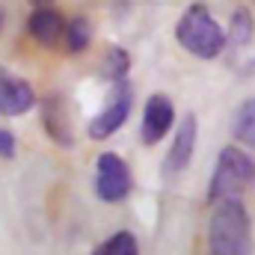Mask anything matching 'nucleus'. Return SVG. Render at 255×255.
Masks as SVG:
<instances>
[{
	"mask_svg": "<svg viewBox=\"0 0 255 255\" xmlns=\"http://www.w3.org/2000/svg\"><path fill=\"white\" fill-rule=\"evenodd\" d=\"M30 3H33V6H48L51 0H30Z\"/></svg>",
	"mask_w": 255,
	"mask_h": 255,
	"instance_id": "obj_17",
	"label": "nucleus"
},
{
	"mask_svg": "<svg viewBox=\"0 0 255 255\" xmlns=\"http://www.w3.org/2000/svg\"><path fill=\"white\" fill-rule=\"evenodd\" d=\"M92 33H95V27H92L89 15H74L63 30V39H65L68 54H83V51L92 45Z\"/></svg>",
	"mask_w": 255,
	"mask_h": 255,
	"instance_id": "obj_11",
	"label": "nucleus"
},
{
	"mask_svg": "<svg viewBox=\"0 0 255 255\" xmlns=\"http://www.w3.org/2000/svg\"><path fill=\"white\" fill-rule=\"evenodd\" d=\"M27 30H30V36H33L42 48L54 51V48L60 45V39H63L65 21L57 9H51V6H36V9L30 12V18H27Z\"/></svg>",
	"mask_w": 255,
	"mask_h": 255,
	"instance_id": "obj_10",
	"label": "nucleus"
},
{
	"mask_svg": "<svg viewBox=\"0 0 255 255\" xmlns=\"http://www.w3.org/2000/svg\"><path fill=\"white\" fill-rule=\"evenodd\" d=\"M42 125L45 133L60 145V148H71L74 145V128H71V116H68V104L63 95L51 92L42 98Z\"/></svg>",
	"mask_w": 255,
	"mask_h": 255,
	"instance_id": "obj_9",
	"label": "nucleus"
},
{
	"mask_svg": "<svg viewBox=\"0 0 255 255\" xmlns=\"http://www.w3.org/2000/svg\"><path fill=\"white\" fill-rule=\"evenodd\" d=\"M92 255H139V241L133 238V232H116V235H110L104 244H98Z\"/></svg>",
	"mask_w": 255,
	"mask_h": 255,
	"instance_id": "obj_14",
	"label": "nucleus"
},
{
	"mask_svg": "<svg viewBox=\"0 0 255 255\" xmlns=\"http://www.w3.org/2000/svg\"><path fill=\"white\" fill-rule=\"evenodd\" d=\"M18 151V142H15V133L0 128V160H12Z\"/></svg>",
	"mask_w": 255,
	"mask_h": 255,
	"instance_id": "obj_16",
	"label": "nucleus"
},
{
	"mask_svg": "<svg viewBox=\"0 0 255 255\" xmlns=\"http://www.w3.org/2000/svg\"><path fill=\"white\" fill-rule=\"evenodd\" d=\"M3 18H6V15H3V9H0V27H3Z\"/></svg>",
	"mask_w": 255,
	"mask_h": 255,
	"instance_id": "obj_18",
	"label": "nucleus"
},
{
	"mask_svg": "<svg viewBox=\"0 0 255 255\" xmlns=\"http://www.w3.org/2000/svg\"><path fill=\"white\" fill-rule=\"evenodd\" d=\"M255 39V18L250 15V9H235L232 15V24H229V33H226V42H235V45H250Z\"/></svg>",
	"mask_w": 255,
	"mask_h": 255,
	"instance_id": "obj_15",
	"label": "nucleus"
},
{
	"mask_svg": "<svg viewBox=\"0 0 255 255\" xmlns=\"http://www.w3.org/2000/svg\"><path fill=\"white\" fill-rule=\"evenodd\" d=\"M130 104H133L130 83H128V80L113 83L107 107H104V110H101V113L89 122V128H86L89 139H107V136H113V133H116V130L128 122V116H130Z\"/></svg>",
	"mask_w": 255,
	"mask_h": 255,
	"instance_id": "obj_5",
	"label": "nucleus"
},
{
	"mask_svg": "<svg viewBox=\"0 0 255 255\" xmlns=\"http://www.w3.org/2000/svg\"><path fill=\"white\" fill-rule=\"evenodd\" d=\"M175 125V107L166 95H151L145 101V110H142V125H139V136L145 145H154L160 142Z\"/></svg>",
	"mask_w": 255,
	"mask_h": 255,
	"instance_id": "obj_8",
	"label": "nucleus"
},
{
	"mask_svg": "<svg viewBox=\"0 0 255 255\" xmlns=\"http://www.w3.org/2000/svg\"><path fill=\"white\" fill-rule=\"evenodd\" d=\"M175 39L187 54L199 60H217L226 48V33L205 3H193L184 9L175 24Z\"/></svg>",
	"mask_w": 255,
	"mask_h": 255,
	"instance_id": "obj_2",
	"label": "nucleus"
},
{
	"mask_svg": "<svg viewBox=\"0 0 255 255\" xmlns=\"http://www.w3.org/2000/svg\"><path fill=\"white\" fill-rule=\"evenodd\" d=\"M128 71H130V54L119 45L107 48V54L101 57V77L110 83H119V80H128Z\"/></svg>",
	"mask_w": 255,
	"mask_h": 255,
	"instance_id": "obj_12",
	"label": "nucleus"
},
{
	"mask_svg": "<svg viewBox=\"0 0 255 255\" xmlns=\"http://www.w3.org/2000/svg\"><path fill=\"white\" fill-rule=\"evenodd\" d=\"M211 255H253V220L241 199L214 202L208 220Z\"/></svg>",
	"mask_w": 255,
	"mask_h": 255,
	"instance_id": "obj_1",
	"label": "nucleus"
},
{
	"mask_svg": "<svg viewBox=\"0 0 255 255\" xmlns=\"http://www.w3.org/2000/svg\"><path fill=\"white\" fill-rule=\"evenodd\" d=\"M133 190V175L116 151H101L95 157V193L101 202H125Z\"/></svg>",
	"mask_w": 255,
	"mask_h": 255,
	"instance_id": "obj_4",
	"label": "nucleus"
},
{
	"mask_svg": "<svg viewBox=\"0 0 255 255\" xmlns=\"http://www.w3.org/2000/svg\"><path fill=\"white\" fill-rule=\"evenodd\" d=\"M33 104H36V89L30 86V80L0 65V116H24Z\"/></svg>",
	"mask_w": 255,
	"mask_h": 255,
	"instance_id": "obj_7",
	"label": "nucleus"
},
{
	"mask_svg": "<svg viewBox=\"0 0 255 255\" xmlns=\"http://www.w3.org/2000/svg\"><path fill=\"white\" fill-rule=\"evenodd\" d=\"M196 136H199V125H196V116L187 113L181 119V125L175 128V136L169 142V151H166V160H163V175L166 178H175L181 175L193 160V151H196Z\"/></svg>",
	"mask_w": 255,
	"mask_h": 255,
	"instance_id": "obj_6",
	"label": "nucleus"
},
{
	"mask_svg": "<svg viewBox=\"0 0 255 255\" xmlns=\"http://www.w3.org/2000/svg\"><path fill=\"white\" fill-rule=\"evenodd\" d=\"M255 184V160L238 145H226L217 157L211 184H208V202L220 199H238L247 187Z\"/></svg>",
	"mask_w": 255,
	"mask_h": 255,
	"instance_id": "obj_3",
	"label": "nucleus"
},
{
	"mask_svg": "<svg viewBox=\"0 0 255 255\" xmlns=\"http://www.w3.org/2000/svg\"><path fill=\"white\" fill-rule=\"evenodd\" d=\"M232 130H235V139H238V142H244L247 148L255 151V98H247V101L238 107Z\"/></svg>",
	"mask_w": 255,
	"mask_h": 255,
	"instance_id": "obj_13",
	"label": "nucleus"
}]
</instances>
